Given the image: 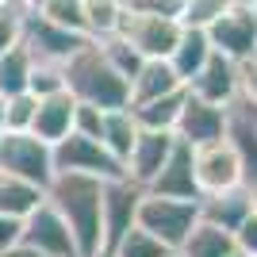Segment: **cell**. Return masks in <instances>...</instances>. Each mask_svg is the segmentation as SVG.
Here are the masks:
<instances>
[{"mask_svg":"<svg viewBox=\"0 0 257 257\" xmlns=\"http://www.w3.org/2000/svg\"><path fill=\"white\" fill-rule=\"evenodd\" d=\"M46 200L69 223L77 253L81 257H104V211H100L104 181L77 177V173H54L50 188H46Z\"/></svg>","mask_w":257,"mask_h":257,"instance_id":"1","label":"cell"},{"mask_svg":"<svg viewBox=\"0 0 257 257\" xmlns=\"http://www.w3.org/2000/svg\"><path fill=\"white\" fill-rule=\"evenodd\" d=\"M62 77H65V92H69L77 104H92V107H100V111L131 107L127 77L107 62L104 46L92 43V39L62 65Z\"/></svg>","mask_w":257,"mask_h":257,"instance_id":"2","label":"cell"},{"mask_svg":"<svg viewBox=\"0 0 257 257\" xmlns=\"http://www.w3.org/2000/svg\"><path fill=\"white\" fill-rule=\"evenodd\" d=\"M196 223H200V204H196V200H169V196L142 192L139 226L146 230V234H154L161 246L181 249Z\"/></svg>","mask_w":257,"mask_h":257,"instance_id":"3","label":"cell"},{"mask_svg":"<svg viewBox=\"0 0 257 257\" xmlns=\"http://www.w3.org/2000/svg\"><path fill=\"white\" fill-rule=\"evenodd\" d=\"M0 173L31 181L46 192L54 181V146L35 139L31 131H4L0 135Z\"/></svg>","mask_w":257,"mask_h":257,"instance_id":"4","label":"cell"},{"mask_svg":"<svg viewBox=\"0 0 257 257\" xmlns=\"http://www.w3.org/2000/svg\"><path fill=\"white\" fill-rule=\"evenodd\" d=\"M115 35L139 54V58H169L177 39H181V20L123 8V23H119Z\"/></svg>","mask_w":257,"mask_h":257,"instance_id":"5","label":"cell"},{"mask_svg":"<svg viewBox=\"0 0 257 257\" xmlns=\"http://www.w3.org/2000/svg\"><path fill=\"white\" fill-rule=\"evenodd\" d=\"M54 173H77V177L115 181V177H123V165L104 150V142L69 131L62 142H54Z\"/></svg>","mask_w":257,"mask_h":257,"instance_id":"6","label":"cell"},{"mask_svg":"<svg viewBox=\"0 0 257 257\" xmlns=\"http://www.w3.org/2000/svg\"><path fill=\"white\" fill-rule=\"evenodd\" d=\"M20 43L31 50L35 62H50V65H65L69 58H73L81 46L88 43L85 35H73L65 31V27H58V23H50L46 16H39V12H27L23 16V31H20Z\"/></svg>","mask_w":257,"mask_h":257,"instance_id":"7","label":"cell"},{"mask_svg":"<svg viewBox=\"0 0 257 257\" xmlns=\"http://www.w3.org/2000/svg\"><path fill=\"white\" fill-rule=\"evenodd\" d=\"M207 43L215 54H223L230 62H246L257 54V12L253 8H226L219 20L207 27Z\"/></svg>","mask_w":257,"mask_h":257,"instance_id":"8","label":"cell"},{"mask_svg":"<svg viewBox=\"0 0 257 257\" xmlns=\"http://www.w3.org/2000/svg\"><path fill=\"white\" fill-rule=\"evenodd\" d=\"M192 165H196V188H200V196L226 192V188L246 184V169H242V161H238V154L230 150L226 139L192 150Z\"/></svg>","mask_w":257,"mask_h":257,"instance_id":"9","label":"cell"},{"mask_svg":"<svg viewBox=\"0 0 257 257\" xmlns=\"http://www.w3.org/2000/svg\"><path fill=\"white\" fill-rule=\"evenodd\" d=\"M20 242H27V246L39 249L43 257H81V253H77V242H73L69 223L54 211L50 200H43V204L23 219Z\"/></svg>","mask_w":257,"mask_h":257,"instance_id":"10","label":"cell"},{"mask_svg":"<svg viewBox=\"0 0 257 257\" xmlns=\"http://www.w3.org/2000/svg\"><path fill=\"white\" fill-rule=\"evenodd\" d=\"M139 204H142V188L135 181H127V177L104 181V200H100V211H104V257L131 226H139Z\"/></svg>","mask_w":257,"mask_h":257,"instance_id":"11","label":"cell"},{"mask_svg":"<svg viewBox=\"0 0 257 257\" xmlns=\"http://www.w3.org/2000/svg\"><path fill=\"white\" fill-rule=\"evenodd\" d=\"M223 131H226V107L204 104V100H196L192 92L184 88V104H181V115H177L173 135L181 142H188L192 150H200L207 142H219Z\"/></svg>","mask_w":257,"mask_h":257,"instance_id":"12","label":"cell"},{"mask_svg":"<svg viewBox=\"0 0 257 257\" xmlns=\"http://www.w3.org/2000/svg\"><path fill=\"white\" fill-rule=\"evenodd\" d=\"M173 142H177V135H165V131H139V139H135L127 161H123V177H127V181H135L142 192H146V188H150V181L161 173L165 158H169Z\"/></svg>","mask_w":257,"mask_h":257,"instance_id":"13","label":"cell"},{"mask_svg":"<svg viewBox=\"0 0 257 257\" xmlns=\"http://www.w3.org/2000/svg\"><path fill=\"white\" fill-rule=\"evenodd\" d=\"M188 92L204 104H215V107H230L238 100V62L223 58V54H211L204 62V69L188 81Z\"/></svg>","mask_w":257,"mask_h":257,"instance_id":"14","label":"cell"},{"mask_svg":"<svg viewBox=\"0 0 257 257\" xmlns=\"http://www.w3.org/2000/svg\"><path fill=\"white\" fill-rule=\"evenodd\" d=\"M146 192L154 196H169V200H200V188H196V165H192V146L188 142H173L169 158L161 165V173L150 181Z\"/></svg>","mask_w":257,"mask_h":257,"instance_id":"15","label":"cell"},{"mask_svg":"<svg viewBox=\"0 0 257 257\" xmlns=\"http://www.w3.org/2000/svg\"><path fill=\"white\" fill-rule=\"evenodd\" d=\"M223 139L230 142V150L238 154L242 169H246V181L257 177V111L246 100H234L226 107V131Z\"/></svg>","mask_w":257,"mask_h":257,"instance_id":"16","label":"cell"},{"mask_svg":"<svg viewBox=\"0 0 257 257\" xmlns=\"http://www.w3.org/2000/svg\"><path fill=\"white\" fill-rule=\"evenodd\" d=\"M200 204V223L215 226V230H226V234H234L242 219L249 211V196H246V184H238V188H226V192H211V196H200L196 200Z\"/></svg>","mask_w":257,"mask_h":257,"instance_id":"17","label":"cell"},{"mask_svg":"<svg viewBox=\"0 0 257 257\" xmlns=\"http://www.w3.org/2000/svg\"><path fill=\"white\" fill-rule=\"evenodd\" d=\"M73 111H77V100L69 92H54V96H39V107H35V123H31V135L43 139L46 146L62 142L69 131H73Z\"/></svg>","mask_w":257,"mask_h":257,"instance_id":"18","label":"cell"},{"mask_svg":"<svg viewBox=\"0 0 257 257\" xmlns=\"http://www.w3.org/2000/svg\"><path fill=\"white\" fill-rule=\"evenodd\" d=\"M184 81L177 77V69L169 65V58H146L139 65V73L131 77V104H146L158 96H173L181 92Z\"/></svg>","mask_w":257,"mask_h":257,"instance_id":"19","label":"cell"},{"mask_svg":"<svg viewBox=\"0 0 257 257\" xmlns=\"http://www.w3.org/2000/svg\"><path fill=\"white\" fill-rule=\"evenodd\" d=\"M211 43H207V31H200V27H181V39H177V46H173L169 54V65L177 69V77H181L184 85L192 81L200 69H204V62L211 58Z\"/></svg>","mask_w":257,"mask_h":257,"instance_id":"20","label":"cell"},{"mask_svg":"<svg viewBox=\"0 0 257 257\" xmlns=\"http://www.w3.org/2000/svg\"><path fill=\"white\" fill-rule=\"evenodd\" d=\"M43 200H46V192L39 188V184L20 181V177H12V173H0V215L23 223Z\"/></svg>","mask_w":257,"mask_h":257,"instance_id":"21","label":"cell"},{"mask_svg":"<svg viewBox=\"0 0 257 257\" xmlns=\"http://www.w3.org/2000/svg\"><path fill=\"white\" fill-rule=\"evenodd\" d=\"M139 139V123L131 115V107H119V111H104V127H100V142H104V150L123 165Z\"/></svg>","mask_w":257,"mask_h":257,"instance_id":"22","label":"cell"},{"mask_svg":"<svg viewBox=\"0 0 257 257\" xmlns=\"http://www.w3.org/2000/svg\"><path fill=\"white\" fill-rule=\"evenodd\" d=\"M181 104H184V88L173 92V96H158V100H146V104H131V115H135L139 131H165V135H173L177 115H181Z\"/></svg>","mask_w":257,"mask_h":257,"instance_id":"23","label":"cell"},{"mask_svg":"<svg viewBox=\"0 0 257 257\" xmlns=\"http://www.w3.org/2000/svg\"><path fill=\"white\" fill-rule=\"evenodd\" d=\"M31 69H35V58L23 43L8 46L0 54V100L16 96V92H27L31 85Z\"/></svg>","mask_w":257,"mask_h":257,"instance_id":"24","label":"cell"},{"mask_svg":"<svg viewBox=\"0 0 257 257\" xmlns=\"http://www.w3.org/2000/svg\"><path fill=\"white\" fill-rule=\"evenodd\" d=\"M181 257H230L234 253V238L226 230H215L207 223H196L192 234L184 238V246L177 249Z\"/></svg>","mask_w":257,"mask_h":257,"instance_id":"25","label":"cell"},{"mask_svg":"<svg viewBox=\"0 0 257 257\" xmlns=\"http://www.w3.org/2000/svg\"><path fill=\"white\" fill-rule=\"evenodd\" d=\"M123 23V0H85V35L92 43L111 39Z\"/></svg>","mask_w":257,"mask_h":257,"instance_id":"26","label":"cell"},{"mask_svg":"<svg viewBox=\"0 0 257 257\" xmlns=\"http://www.w3.org/2000/svg\"><path fill=\"white\" fill-rule=\"evenodd\" d=\"M165 253H173L169 246H161L154 234H146L142 226H131L127 234L119 238L115 246L107 249V257H165Z\"/></svg>","mask_w":257,"mask_h":257,"instance_id":"27","label":"cell"},{"mask_svg":"<svg viewBox=\"0 0 257 257\" xmlns=\"http://www.w3.org/2000/svg\"><path fill=\"white\" fill-rule=\"evenodd\" d=\"M39 16H46L50 23H58V27H65L73 35H85V0H46L39 8Z\"/></svg>","mask_w":257,"mask_h":257,"instance_id":"28","label":"cell"},{"mask_svg":"<svg viewBox=\"0 0 257 257\" xmlns=\"http://www.w3.org/2000/svg\"><path fill=\"white\" fill-rule=\"evenodd\" d=\"M226 8H234V0H184L177 20H181V27H200V31H207Z\"/></svg>","mask_w":257,"mask_h":257,"instance_id":"29","label":"cell"},{"mask_svg":"<svg viewBox=\"0 0 257 257\" xmlns=\"http://www.w3.org/2000/svg\"><path fill=\"white\" fill-rule=\"evenodd\" d=\"M35 107H39V96H31V92L8 96L4 100V131H31Z\"/></svg>","mask_w":257,"mask_h":257,"instance_id":"30","label":"cell"},{"mask_svg":"<svg viewBox=\"0 0 257 257\" xmlns=\"http://www.w3.org/2000/svg\"><path fill=\"white\" fill-rule=\"evenodd\" d=\"M100 46H104V54H107V62L115 65L119 73L127 77V85H131V77L139 73V65L146 62V58H139V54L131 50V46L123 43V39H119V35H111V39H100Z\"/></svg>","mask_w":257,"mask_h":257,"instance_id":"31","label":"cell"},{"mask_svg":"<svg viewBox=\"0 0 257 257\" xmlns=\"http://www.w3.org/2000/svg\"><path fill=\"white\" fill-rule=\"evenodd\" d=\"M62 88H65L62 65L35 62V69H31V85H27V92H31V96H54V92H62Z\"/></svg>","mask_w":257,"mask_h":257,"instance_id":"32","label":"cell"},{"mask_svg":"<svg viewBox=\"0 0 257 257\" xmlns=\"http://www.w3.org/2000/svg\"><path fill=\"white\" fill-rule=\"evenodd\" d=\"M23 16H27V8H23L20 0H12V4H0V54L8 50V46L20 43Z\"/></svg>","mask_w":257,"mask_h":257,"instance_id":"33","label":"cell"},{"mask_svg":"<svg viewBox=\"0 0 257 257\" xmlns=\"http://www.w3.org/2000/svg\"><path fill=\"white\" fill-rule=\"evenodd\" d=\"M100 127H104V111L92 107V104H77V111H73V131L77 135L100 142Z\"/></svg>","mask_w":257,"mask_h":257,"instance_id":"34","label":"cell"},{"mask_svg":"<svg viewBox=\"0 0 257 257\" xmlns=\"http://www.w3.org/2000/svg\"><path fill=\"white\" fill-rule=\"evenodd\" d=\"M238 100H246L249 107H257V54L238 65Z\"/></svg>","mask_w":257,"mask_h":257,"instance_id":"35","label":"cell"},{"mask_svg":"<svg viewBox=\"0 0 257 257\" xmlns=\"http://www.w3.org/2000/svg\"><path fill=\"white\" fill-rule=\"evenodd\" d=\"M181 4L184 0H123V8L131 12H150V16H181Z\"/></svg>","mask_w":257,"mask_h":257,"instance_id":"36","label":"cell"},{"mask_svg":"<svg viewBox=\"0 0 257 257\" xmlns=\"http://www.w3.org/2000/svg\"><path fill=\"white\" fill-rule=\"evenodd\" d=\"M230 238H234V249L257 257V215H246V219H242V226H238Z\"/></svg>","mask_w":257,"mask_h":257,"instance_id":"37","label":"cell"},{"mask_svg":"<svg viewBox=\"0 0 257 257\" xmlns=\"http://www.w3.org/2000/svg\"><path fill=\"white\" fill-rule=\"evenodd\" d=\"M20 230H23L20 219H8V215H0V253H4V249H12L16 242H20Z\"/></svg>","mask_w":257,"mask_h":257,"instance_id":"38","label":"cell"},{"mask_svg":"<svg viewBox=\"0 0 257 257\" xmlns=\"http://www.w3.org/2000/svg\"><path fill=\"white\" fill-rule=\"evenodd\" d=\"M0 257H43V253H39V249H31L27 242H16V246H12V249H4Z\"/></svg>","mask_w":257,"mask_h":257,"instance_id":"39","label":"cell"},{"mask_svg":"<svg viewBox=\"0 0 257 257\" xmlns=\"http://www.w3.org/2000/svg\"><path fill=\"white\" fill-rule=\"evenodd\" d=\"M246 196H249V211L257 215V177H249V181H246Z\"/></svg>","mask_w":257,"mask_h":257,"instance_id":"40","label":"cell"},{"mask_svg":"<svg viewBox=\"0 0 257 257\" xmlns=\"http://www.w3.org/2000/svg\"><path fill=\"white\" fill-rule=\"evenodd\" d=\"M20 4H23V8H27V12H39V8H43V4H46V0H20Z\"/></svg>","mask_w":257,"mask_h":257,"instance_id":"41","label":"cell"},{"mask_svg":"<svg viewBox=\"0 0 257 257\" xmlns=\"http://www.w3.org/2000/svg\"><path fill=\"white\" fill-rule=\"evenodd\" d=\"M234 4H238V8H253L257 12V0H234Z\"/></svg>","mask_w":257,"mask_h":257,"instance_id":"42","label":"cell"},{"mask_svg":"<svg viewBox=\"0 0 257 257\" xmlns=\"http://www.w3.org/2000/svg\"><path fill=\"white\" fill-rule=\"evenodd\" d=\"M230 257H249V253H242V249H234V253H230Z\"/></svg>","mask_w":257,"mask_h":257,"instance_id":"43","label":"cell"},{"mask_svg":"<svg viewBox=\"0 0 257 257\" xmlns=\"http://www.w3.org/2000/svg\"><path fill=\"white\" fill-rule=\"evenodd\" d=\"M165 257H181V253H177V249H173V253H165Z\"/></svg>","mask_w":257,"mask_h":257,"instance_id":"44","label":"cell"},{"mask_svg":"<svg viewBox=\"0 0 257 257\" xmlns=\"http://www.w3.org/2000/svg\"><path fill=\"white\" fill-rule=\"evenodd\" d=\"M0 4H12V0H0Z\"/></svg>","mask_w":257,"mask_h":257,"instance_id":"45","label":"cell"},{"mask_svg":"<svg viewBox=\"0 0 257 257\" xmlns=\"http://www.w3.org/2000/svg\"><path fill=\"white\" fill-rule=\"evenodd\" d=\"M253 111H257V107H253Z\"/></svg>","mask_w":257,"mask_h":257,"instance_id":"46","label":"cell"}]
</instances>
